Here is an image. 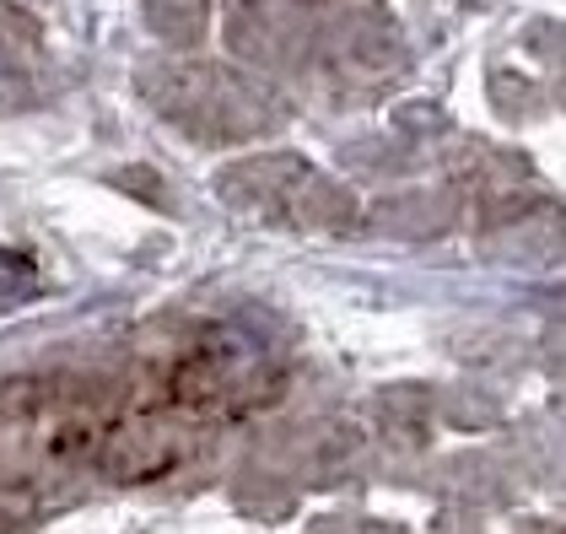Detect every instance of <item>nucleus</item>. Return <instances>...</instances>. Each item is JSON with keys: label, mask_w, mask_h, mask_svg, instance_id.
I'll return each mask as SVG.
<instances>
[{"label": "nucleus", "mask_w": 566, "mask_h": 534, "mask_svg": "<svg viewBox=\"0 0 566 534\" xmlns=\"http://www.w3.org/2000/svg\"><path fill=\"white\" fill-rule=\"evenodd\" d=\"M33 286H39L33 265H28L22 254L0 249V308H11V303H28V297H33Z\"/></svg>", "instance_id": "obj_1"}]
</instances>
